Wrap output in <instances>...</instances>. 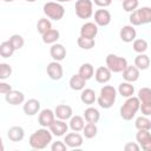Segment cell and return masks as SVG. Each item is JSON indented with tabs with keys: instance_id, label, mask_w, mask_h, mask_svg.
<instances>
[{
	"instance_id": "cell-2",
	"label": "cell",
	"mask_w": 151,
	"mask_h": 151,
	"mask_svg": "<svg viewBox=\"0 0 151 151\" xmlns=\"http://www.w3.org/2000/svg\"><path fill=\"white\" fill-rule=\"evenodd\" d=\"M117 98V90L111 85H104L100 88L97 101L101 109H110L113 106Z\"/></svg>"
},
{
	"instance_id": "cell-26",
	"label": "cell",
	"mask_w": 151,
	"mask_h": 151,
	"mask_svg": "<svg viewBox=\"0 0 151 151\" xmlns=\"http://www.w3.org/2000/svg\"><path fill=\"white\" fill-rule=\"evenodd\" d=\"M84 118L87 123H98L100 119V113L96 107H87L84 111Z\"/></svg>"
},
{
	"instance_id": "cell-9",
	"label": "cell",
	"mask_w": 151,
	"mask_h": 151,
	"mask_svg": "<svg viewBox=\"0 0 151 151\" xmlns=\"http://www.w3.org/2000/svg\"><path fill=\"white\" fill-rule=\"evenodd\" d=\"M55 113L51 109H44L40 111L38 116V123L40 124L41 127H50L52 123L55 120Z\"/></svg>"
},
{
	"instance_id": "cell-11",
	"label": "cell",
	"mask_w": 151,
	"mask_h": 151,
	"mask_svg": "<svg viewBox=\"0 0 151 151\" xmlns=\"http://www.w3.org/2000/svg\"><path fill=\"white\" fill-rule=\"evenodd\" d=\"M46 72L48 74V77L52 79V80H60L63 78V74H64V71H63V66L59 61H51L47 67H46Z\"/></svg>"
},
{
	"instance_id": "cell-40",
	"label": "cell",
	"mask_w": 151,
	"mask_h": 151,
	"mask_svg": "<svg viewBox=\"0 0 151 151\" xmlns=\"http://www.w3.org/2000/svg\"><path fill=\"white\" fill-rule=\"evenodd\" d=\"M11 74H12V67L6 63H1L0 64V79L5 80L9 78Z\"/></svg>"
},
{
	"instance_id": "cell-21",
	"label": "cell",
	"mask_w": 151,
	"mask_h": 151,
	"mask_svg": "<svg viewBox=\"0 0 151 151\" xmlns=\"http://www.w3.org/2000/svg\"><path fill=\"white\" fill-rule=\"evenodd\" d=\"M54 113H55V117L58 119L67 120V119H71L73 111H72V107L70 105L60 104V105H57V107L54 109Z\"/></svg>"
},
{
	"instance_id": "cell-29",
	"label": "cell",
	"mask_w": 151,
	"mask_h": 151,
	"mask_svg": "<svg viewBox=\"0 0 151 151\" xmlns=\"http://www.w3.org/2000/svg\"><path fill=\"white\" fill-rule=\"evenodd\" d=\"M85 126V120L81 116H72L71 119H70V127L72 131H76V132H79V131H83Z\"/></svg>"
},
{
	"instance_id": "cell-41",
	"label": "cell",
	"mask_w": 151,
	"mask_h": 151,
	"mask_svg": "<svg viewBox=\"0 0 151 151\" xmlns=\"http://www.w3.org/2000/svg\"><path fill=\"white\" fill-rule=\"evenodd\" d=\"M67 145L65 144V142H53V144L51 145V150L52 151H66L67 150Z\"/></svg>"
},
{
	"instance_id": "cell-24",
	"label": "cell",
	"mask_w": 151,
	"mask_h": 151,
	"mask_svg": "<svg viewBox=\"0 0 151 151\" xmlns=\"http://www.w3.org/2000/svg\"><path fill=\"white\" fill-rule=\"evenodd\" d=\"M86 79L85 78H83L79 73H77V74H73L72 77H71V79H70V87L72 88V90H74V91H83L84 88H85V85H86Z\"/></svg>"
},
{
	"instance_id": "cell-15",
	"label": "cell",
	"mask_w": 151,
	"mask_h": 151,
	"mask_svg": "<svg viewBox=\"0 0 151 151\" xmlns=\"http://www.w3.org/2000/svg\"><path fill=\"white\" fill-rule=\"evenodd\" d=\"M119 37H120L122 41H124V42H132L137 37L136 28L132 25H125L122 27V29L119 32Z\"/></svg>"
},
{
	"instance_id": "cell-3",
	"label": "cell",
	"mask_w": 151,
	"mask_h": 151,
	"mask_svg": "<svg viewBox=\"0 0 151 151\" xmlns=\"http://www.w3.org/2000/svg\"><path fill=\"white\" fill-rule=\"evenodd\" d=\"M140 109V100L138 97H129L125 103L123 104V106L120 107V117L124 120H132V118L136 116V113L138 112V110Z\"/></svg>"
},
{
	"instance_id": "cell-38",
	"label": "cell",
	"mask_w": 151,
	"mask_h": 151,
	"mask_svg": "<svg viewBox=\"0 0 151 151\" xmlns=\"http://www.w3.org/2000/svg\"><path fill=\"white\" fill-rule=\"evenodd\" d=\"M8 40H9V42L13 45V47H14L15 51L22 48V46H24V44H25V40H24V38H22L20 34H13V35L9 37Z\"/></svg>"
},
{
	"instance_id": "cell-30",
	"label": "cell",
	"mask_w": 151,
	"mask_h": 151,
	"mask_svg": "<svg viewBox=\"0 0 151 151\" xmlns=\"http://www.w3.org/2000/svg\"><path fill=\"white\" fill-rule=\"evenodd\" d=\"M134 65L139 68V70H147L150 66V58L149 55H146L145 53H139L136 58H134Z\"/></svg>"
},
{
	"instance_id": "cell-44",
	"label": "cell",
	"mask_w": 151,
	"mask_h": 151,
	"mask_svg": "<svg viewBox=\"0 0 151 151\" xmlns=\"http://www.w3.org/2000/svg\"><path fill=\"white\" fill-rule=\"evenodd\" d=\"M93 2L97 6H99L101 8H105V7H107V6H110L112 4V0H93Z\"/></svg>"
},
{
	"instance_id": "cell-47",
	"label": "cell",
	"mask_w": 151,
	"mask_h": 151,
	"mask_svg": "<svg viewBox=\"0 0 151 151\" xmlns=\"http://www.w3.org/2000/svg\"><path fill=\"white\" fill-rule=\"evenodd\" d=\"M5 2H12V1H14V0H4Z\"/></svg>"
},
{
	"instance_id": "cell-16",
	"label": "cell",
	"mask_w": 151,
	"mask_h": 151,
	"mask_svg": "<svg viewBox=\"0 0 151 151\" xmlns=\"http://www.w3.org/2000/svg\"><path fill=\"white\" fill-rule=\"evenodd\" d=\"M98 34V25L96 22H85L81 25L80 27V35L81 37H86V38H96V35Z\"/></svg>"
},
{
	"instance_id": "cell-27",
	"label": "cell",
	"mask_w": 151,
	"mask_h": 151,
	"mask_svg": "<svg viewBox=\"0 0 151 151\" xmlns=\"http://www.w3.org/2000/svg\"><path fill=\"white\" fill-rule=\"evenodd\" d=\"M80 100L86 105H92L97 100L96 92L92 88H84L80 94Z\"/></svg>"
},
{
	"instance_id": "cell-46",
	"label": "cell",
	"mask_w": 151,
	"mask_h": 151,
	"mask_svg": "<svg viewBox=\"0 0 151 151\" xmlns=\"http://www.w3.org/2000/svg\"><path fill=\"white\" fill-rule=\"evenodd\" d=\"M25 1H27V2H35L37 0H25Z\"/></svg>"
},
{
	"instance_id": "cell-4",
	"label": "cell",
	"mask_w": 151,
	"mask_h": 151,
	"mask_svg": "<svg viewBox=\"0 0 151 151\" xmlns=\"http://www.w3.org/2000/svg\"><path fill=\"white\" fill-rule=\"evenodd\" d=\"M129 20L132 26H140L144 24H150L151 22V7L144 6V7L137 8L136 11L131 12Z\"/></svg>"
},
{
	"instance_id": "cell-28",
	"label": "cell",
	"mask_w": 151,
	"mask_h": 151,
	"mask_svg": "<svg viewBox=\"0 0 151 151\" xmlns=\"http://www.w3.org/2000/svg\"><path fill=\"white\" fill-rule=\"evenodd\" d=\"M41 37H42V41L45 44H55L58 41V39L60 38V33H59L58 29L51 28L50 31H47L46 33H44Z\"/></svg>"
},
{
	"instance_id": "cell-31",
	"label": "cell",
	"mask_w": 151,
	"mask_h": 151,
	"mask_svg": "<svg viewBox=\"0 0 151 151\" xmlns=\"http://www.w3.org/2000/svg\"><path fill=\"white\" fill-rule=\"evenodd\" d=\"M83 78H85L86 80L91 79L94 76V67L92 66V64L90 63H84L80 67H79V72H78Z\"/></svg>"
},
{
	"instance_id": "cell-42",
	"label": "cell",
	"mask_w": 151,
	"mask_h": 151,
	"mask_svg": "<svg viewBox=\"0 0 151 151\" xmlns=\"http://www.w3.org/2000/svg\"><path fill=\"white\" fill-rule=\"evenodd\" d=\"M124 150L125 151H139L140 150V145L138 143H132V142H129L124 145Z\"/></svg>"
},
{
	"instance_id": "cell-36",
	"label": "cell",
	"mask_w": 151,
	"mask_h": 151,
	"mask_svg": "<svg viewBox=\"0 0 151 151\" xmlns=\"http://www.w3.org/2000/svg\"><path fill=\"white\" fill-rule=\"evenodd\" d=\"M52 28V24H51V21H50V19H47V18H41V19H39L38 20V22H37V29H38V32L42 35L44 33H46L47 31H50Z\"/></svg>"
},
{
	"instance_id": "cell-19",
	"label": "cell",
	"mask_w": 151,
	"mask_h": 151,
	"mask_svg": "<svg viewBox=\"0 0 151 151\" xmlns=\"http://www.w3.org/2000/svg\"><path fill=\"white\" fill-rule=\"evenodd\" d=\"M123 79L129 83H134L139 79V68L136 65H127V67L122 72Z\"/></svg>"
},
{
	"instance_id": "cell-6",
	"label": "cell",
	"mask_w": 151,
	"mask_h": 151,
	"mask_svg": "<svg viewBox=\"0 0 151 151\" xmlns=\"http://www.w3.org/2000/svg\"><path fill=\"white\" fill-rule=\"evenodd\" d=\"M105 61H106V66L113 73H120L127 67V60L125 58L119 57V55L113 54V53L107 54Z\"/></svg>"
},
{
	"instance_id": "cell-45",
	"label": "cell",
	"mask_w": 151,
	"mask_h": 151,
	"mask_svg": "<svg viewBox=\"0 0 151 151\" xmlns=\"http://www.w3.org/2000/svg\"><path fill=\"white\" fill-rule=\"evenodd\" d=\"M55 1L61 4V2H70V1H72V0H55Z\"/></svg>"
},
{
	"instance_id": "cell-48",
	"label": "cell",
	"mask_w": 151,
	"mask_h": 151,
	"mask_svg": "<svg viewBox=\"0 0 151 151\" xmlns=\"http://www.w3.org/2000/svg\"><path fill=\"white\" fill-rule=\"evenodd\" d=\"M120 1H124V0H120Z\"/></svg>"
},
{
	"instance_id": "cell-17",
	"label": "cell",
	"mask_w": 151,
	"mask_h": 151,
	"mask_svg": "<svg viewBox=\"0 0 151 151\" xmlns=\"http://www.w3.org/2000/svg\"><path fill=\"white\" fill-rule=\"evenodd\" d=\"M111 74L112 72L110 71V68L107 66H99L96 72H94V78L96 81L99 84H106L107 81H110L111 79Z\"/></svg>"
},
{
	"instance_id": "cell-32",
	"label": "cell",
	"mask_w": 151,
	"mask_h": 151,
	"mask_svg": "<svg viewBox=\"0 0 151 151\" xmlns=\"http://www.w3.org/2000/svg\"><path fill=\"white\" fill-rule=\"evenodd\" d=\"M14 51L15 50H14L13 45L9 42V40L1 42V45H0V55L2 58H9V57H12L13 53H14Z\"/></svg>"
},
{
	"instance_id": "cell-18",
	"label": "cell",
	"mask_w": 151,
	"mask_h": 151,
	"mask_svg": "<svg viewBox=\"0 0 151 151\" xmlns=\"http://www.w3.org/2000/svg\"><path fill=\"white\" fill-rule=\"evenodd\" d=\"M50 54H51V57H52L53 60L61 61L66 57V48L61 44H58V42L52 44V46L50 48Z\"/></svg>"
},
{
	"instance_id": "cell-43",
	"label": "cell",
	"mask_w": 151,
	"mask_h": 151,
	"mask_svg": "<svg viewBox=\"0 0 151 151\" xmlns=\"http://www.w3.org/2000/svg\"><path fill=\"white\" fill-rule=\"evenodd\" d=\"M13 88H12V86L9 85V84H7V83H5V81H1L0 83V93L1 94H7L8 92H11Z\"/></svg>"
},
{
	"instance_id": "cell-10",
	"label": "cell",
	"mask_w": 151,
	"mask_h": 151,
	"mask_svg": "<svg viewBox=\"0 0 151 151\" xmlns=\"http://www.w3.org/2000/svg\"><path fill=\"white\" fill-rule=\"evenodd\" d=\"M136 140L144 151H151V133L149 130H138L136 133Z\"/></svg>"
},
{
	"instance_id": "cell-25",
	"label": "cell",
	"mask_w": 151,
	"mask_h": 151,
	"mask_svg": "<svg viewBox=\"0 0 151 151\" xmlns=\"http://www.w3.org/2000/svg\"><path fill=\"white\" fill-rule=\"evenodd\" d=\"M118 92L122 97H125V98H129V97H132L133 93H134V86L132 85V83H129V81H123L119 84L118 86Z\"/></svg>"
},
{
	"instance_id": "cell-35",
	"label": "cell",
	"mask_w": 151,
	"mask_h": 151,
	"mask_svg": "<svg viewBox=\"0 0 151 151\" xmlns=\"http://www.w3.org/2000/svg\"><path fill=\"white\" fill-rule=\"evenodd\" d=\"M77 44H78V46H79L80 48H83V50H91V48L94 47L96 41H94L93 38H86V37H81V35H80V37L78 38V40H77Z\"/></svg>"
},
{
	"instance_id": "cell-7",
	"label": "cell",
	"mask_w": 151,
	"mask_h": 151,
	"mask_svg": "<svg viewBox=\"0 0 151 151\" xmlns=\"http://www.w3.org/2000/svg\"><path fill=\"white\" fill-rule=\"evenodd\" d=\"M74 9L79 19H88L93 14V1L92 0H77L74 5Z\"/></svg>"
},
{
	"instance_id": "cell-5",
	"label": "cell",
	"mask_w": 151,
	"mask_h": 151,
	"mask_svg": "<svg viewBox=\"0 0 151 151\" xmlns=\"http://www.w3.org/2000/svg\"><path fill=\"white\" fill-rule=\"evenodd\" d=\"M44 14L52 20L59 21L60 19H63V17L65 15V8L60 2L57 1H48L42 7Z\"/></svg>"
},
{
	"instance_id": "cell-39",
	"label": "cell",
	"mask_w": 151,
	"mask_h": 151,
	"mask_svg": "<svg viewBox=\"0 0 151 151\" xmlns=\"http://www.w3.org/2000/svg\"><path fill=\"white\" fill-rule=\"evenodd\" d=\"M139 6V0H124L123 1V8L125 12H133L138 8Z\"/></svg>"
},
{
	"instance_id": "cell-33",
	"label": "cell",
	"mask_w": 151,
	"mask_h": 151,
	"mask_svg": "<svg viewBox=\"0 0 151 151\" xmlns=\"http://www.w3.org/2000/svg\"><path fill=\"white\" fill-rule=\"evenodd\" d=\"M83 133L85 136V138L87 139H91V138H94L98 133V127L96 125V123H87L85 124L84 129H83Z\"/></svg>"
},
{
	"instance_id": "cell-13",
	"label": "cell",
	"mask_w": 151,
	"mask_h": 151,
	"mask_svg": "<svg viewBox=\"0 0 151 151\" xmlns=\"http://www.w3.org/2000/svg\"><path fill=\"white\" fill-rule=\"evenodd\" d=\"M64 142L68 147L74 149V147H80L84 143V139H83V136L80 133L73 131V132H70V133L65 134Z\"/></svg>"
},
{
	"instance_id": "cell-22",
	"label": "cell",
	"mask_w": 151,
	"mask_h": 151,
	"mask_svg": "<svg viewBox=\"0 0 151 151\" xmlns=\"http://www.w3.org/2000/svg\"><path fill=\"white\" fill-rule=\"evenodd\" d=\"M5 100L11 105H19L25 101V94L20 91L12 90L7 94H5Z\"/></svg>"
},
{
	"instance_id": "cell-37",
	"label": "cell",
	"mask_w": 151,
	"mask_h": 151,
	"mask_svg": "<svg viewBox=\"0 0 151 151\" xmlns=\"http://www.w3.org/2000/svg\"><path fill=\"white\" fill-rule=\"evenodd\" d=\"M132 47H133V51L137 52L138 54L144 53L147 50V41L145 39H134L133 44H132Z\"/></svg>"
},
{
	"instance_id": "cell-12",
	"label": "cell",
	"mask_w": 151,
	"mask_h": 151,
	"mask_svg": "<svg viewBox=\"0 0 151 151\" xmlns=\"http://www.w3.org/2000/svg\"><path fill=\"white\" fill-rule=\"evenodd\" d=\"M48 129H50V131L52 132L53 136H55V137H61V136H65V134H66V132H67V130H68V125L66 124L65 120L57 118V119L52 123V125H51Z\"/></svg>"
},
{
	"instance_id": "cell-8",
	"label": "cell",
	"mask_w": 151,
	"mask_h": 151,
	"mask_svg": "<svg viewBox=\"0 0 151 151\" xmlns=\"http://www.w3.org/2000/svg\"><path fill=\"white\" fill-rule=\"evenodd\" d=\"M138 98L140 100V111L143 116H151V88L142 87L138 91Z\"/></svg>"
},
{
	"instance_id": "cell-14",
	"label": "cell",
	"mask_w": 151,
	"mask_h": 151,
	"mask_svg": "<svg viewBox=\"0 0 151 151\" xmlns=\"http://www.w3.org/2000/svg\"><path fill=\"white\" fill-rule=\"evenodd\" d=\"M111 13L107 9H97L94 12V22L100 26V27H105L111 22Z\"/></svg>"
},
{
	"instance_id": "cell-34",
	"label": "cell",
	"mask_w": 151,
	"mask_h": 151,
	"mask_svg": "<svg viewBox=\"0 0 151 151\" xmlns=\"http://www.w3.org/2000/svg\"><path fill=\"white\" fill-rule=\"evenodd\" d=\"M134 126L137 130H149L151 129V120L146 116H140L136 119Z\"/></svg>"
},
{
	"instance_id": "cell-1",
	"label": "cell",
	"mask_w": 151,
	"mask_h": 151,
	"mask_svg": "<svg viewBox=\"0 0 151 151\" xmlns=\"http://www.w3.org/2000/svg\"><path fill=\"white\" fill-rule=\"evenodd\" d=\"M52 132L47 130V127L38 129L29 136V146L34 150H42L47 147V145L52 142Z\"/></svg>"
},
{
	"instance_id": "cell-20",
	"label": "cell",
	"mask_w": 151,
	"mask_h": 151,
	"mask_svg": "<svg viewBox=\"0 0 151 151\" xmlns=\"http://www.w3.org/2000/svg\"><path fill=\"white\" fill-rule=\"evenodd\" d=\"M22 110H24L26 116H35L40 110V101L38 99H34V98L28 99L25 101Z\"/></svg>"
},
{
	"instance_id": "cell-23",
	"label": "cell",
	"mask_w": 151,
	"mask_h": 151,
	"mask_svg": "<svg viewBox=\"0 0 151 151\" xmlns=\"http://www.w3.org/2000/svg\"><path fill=\"white\" fill-rule=\"evenodd\" d=\"M7 137L11 142H21L25 137V131L21 126H12L7 131Z\"/></svg>"
}]
</instances>
